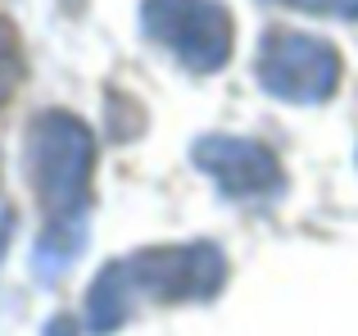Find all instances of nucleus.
I'll return each mask as SVG.
<instances>
[{
	"instance_id": "nucleus-1",
	"label": "nucleus",
	"mask_w": 358,
	"mask_h": 336,
	"mask_svg": "<svg viewBox=\"0 0 358 336\" xmlns=\"http://www.w3.org/2000/svg\"><path fill=\"white\" fill-rule=\"evenodd\" d=\"M23 168L50 223L82 218L91 195V173H96V136L82 118L64 114V109L36 114L23 141Z\"/></svg>"
},
{
	"instance_id": "nucleus-2",
	"label": "nucleus",
	"mask_w": 358,
	"mask_h": 336,
	"mask_svg": "<svg viewBox=\"0 0 358 336\" xmlns=\"http://www.w3.org/2000/svg\"><path fill=\"white\" fill-rule=\"evenodd\" d=\"M141 27L191 73L227 69L236 46V27L222 0H141Z\"/></svg>"
},
{
	"instance_id": "nucleus-3",
	"label": "nucleus",
	"mask_w": 358,
	"mask_h": 336,
	"mask_svg": "<svg viewBox=\"0 0 358 336\" xmlns=\"http://www.w3.org/2000/svg\"><path fill=\"white\" fill-rule=\"evenodd\" d=\"M259 87L286 105H327L341 87V55L322 36L272 27L259 41Z\"/></svg>"
},
{
	"instance_id": "nucleus-4",
	"label": "nucleus",
	"mask_w": 358,
	"mask_h": 336,
	"mask_svg": "<svg viewBox=\"0 0 358 336\" xmlns=\"http://www.w3.org/2000/svg\"><path fill=\"white\" fill-rule=\"evenodd\" d=\"M127 282L136 295L164 304L182 300H209L227 282V259L213 241H182V246H150L136 250L131 259H122Z\"/></svg>"
},
{
	"instance_id": "nucleus-5",
	"label": "nucleus",
	"mask_w": 358,
	"mask_h": 336,
	"mask_svg": "<svg viewBox=\"0 0 358 336\" xmlns=\"http://www.w3.org/2000/svg\"><path fill=\"white\" fill-rule=\"evenodd\" d=\"M191 160L222 195H231V200L281 191L277 155H272L268 146L250 141V136H200Z\"/></svg>"
},
{
	"instance_id": "nucleus-6",
	"label": "nucleus",
	"mask_w": 358,
	"mask_h": 336,
	"mask_svg": "<svg viewBox=\"0 0 358 336\" xmlns=\"http://www.w3.org/2000/svg\"><path fill=\"white\" fill-rule=\"evenodd\" d=\"M131 304H136V291H131L127 282V268H122V259L100 268V277L91 282V295H87V328L91 332H114L127 323Z\"/></svg>"
},
{
	"instance_id": "nucleus-7",
	"label": "nucleus",
	"mask_w": 358,
	"mask_h": 336,
	"mask_svg": "<svg viewBox=\"0 0 358 336\" xmlns=\"http://www.w3.org/2000/svg\"><path fill=\"white\" fill-rule=\"evenodd\" d=\"M82 246H87V223L82 218L50 223V227L41 232V241H36V255H32L36 277H41V282H55V277L82 255Z\"/></svg>"
},
{
	"instance_id": "nucleus-8",
	"label": "nucleus",
	"mask_w": 358,
	"mask_h": 336,
	"mask_svg": "<svg viewBox=\"0 0 358 336\" xmlns=\"http://www.w3.org/2000/svg\"><path fill=\"white\" fill-rule=\"evenodd\" d=\"M18 78H23V50H18V32L0 18V105L18 91Z\"/></svg>"
},
{
	"instance_id": "nucleus-9",
	"label": "nucleus",
	"mask_w": 358,
	"mask_h": 336,
	"mask_svg": "<svg viewBox=\"0 0 358 336\" xmlns=\"http://www.w3.org/2000/svg\"><path fill=\"white\" fill-rule=\"evenodd\" d=\"M286 9H304V14H327V18H358V0H272Z\"/></svg>"
},
{
	"instance_id": "nucleus-10",
	"label": "nucleus",
	"mask_w": 358,
	"mask_h": 336,
	"mask_svg": "<svg viewBox=\"0 0 358 336\" xmlns=\"http://www.w3.org/2000/svg\"><path fill=\"white\" fill-rule=\"evenodd\" d=\"M9 232H14V209L0 214V259H5V250H9Z\"/></svg>"
},
{
	"instance_id": "nucleus-11",
	"label": "nucleus",
	"mask_w": 358,
	"mask_h": 336,
	"mask_svg": "<svg viewBox=\"0 0 358 336\" xmlns=\"http://www.w3.org/2000/svg\"><path fill=\"white\" fill-rule=\"evenodd\" d=\"M45 336H73V323H69V318H55V323H50V332H45Z\"/></svg>"
}]
</instances>
